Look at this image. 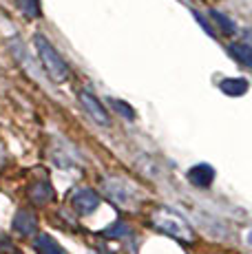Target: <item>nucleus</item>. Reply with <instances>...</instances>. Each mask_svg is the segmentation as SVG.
Here are the masks:
<instances>
[{
	"instance_id": "7",
	"label": "nucleus",
	"mask_w": 252,
	"mask_h": 254,
	"mask_svg": "<svg viewBox=\"0 0 252 254\" xmlns=\"http://www.w3.org/2000/svg\"><path fill=\"white\" fill-rule=\"evenodd\" d=\"M36 228H38L36 217L29 210H18L16 217H13V230L18 234H22V237H29V234L36 232Z\"/></svg>"
},
{
	"instance_id": "13",
	"label": "nucleus",
	"mask_w": 252,
	"mask_h": 254,
	"mask_svg": "<svg viewBox=\"0 0 252 254\" xmlns=\"http://www.w3.org/2000/svg\"><path fill=\"white\" fill-rule=\"evenodd\" d=\"M18 9L22 11V16L27 18H40L42 16V7H40V0H16Z\"/></svg>"
},
{
	"instance_id": "16",
	"label": "nucleus",
	"mask_w": 252,
	"mask_h": 254,
	"mask_svg": "<svg viewBox=\"0 0 252 254\" xmlns=\"http://www.w3.org/2000/svg\"><path fill=\"white\" fill-rule=\"evenodd\" d=\"M4 162V148H2V144H0V166H2Z\"/></svg>"
},
{
	"instance_id": "15",
	"label": "nucleus",
	"mask_w": 252,
	"mask_h": 254,
	"mask_svg": "<svg viewBox=\"0 0 252 254\" xmlns=\"http://www.w3.org/2000/svg\"><path fill=\"white\" fill-rule=\"evenodd\" d=\"M111 102V106H113L115 111H118L122 117H126V120H135V111L130 109V106H126L122 100H109Z\"/></svg>"
},
{
	"instance_id": "8",
	"label": "nucleus",
	"mask_w": 252,
	"mask_h": 254,
	"mask_svg": "<svg viewBox=\"0 0 252 254\" xmlns=\"http://www.w3.org/2000/svg\"><path fill=\"white\" fill-rule=\"evenodd\" d=\"M29 199H31L36 206H47L53 199V188L49 182H38L29 188Z\"/></svg>"
},
{
	"instance_id": "4",
	"label": "nucleus",
	"mask_w": 252,
	"mask_h": 254,
	"mask_svg": "<svg viewBox=\"0 0 252 254\" xmlns=\"http://www.w3.org/2000/svg\"><path fill=\"white\" fill-rule=\"evenodd\" d=\"M77 97H80V104H82V109L86 111V115L91 117V120L95 122L98 126H111V115L106 113V109H104V104L98 100V97L93 95V93H89V91H80L77 93Z\"/></svg>"
},
{
	"instance_id": "12",
	"label": "nucleus",
	"mask_w": 252,
	"mask_h": 254,
	"mask_svg": "<svg viewBox=\"0 0 252 254\" xmlns=\"http://www.w3.org/2000/svg\"><path fill=\"white\" fill-rule=\"evenodd\" d=\"M210 18L215 20V24L219 27V31L224 33V36H235L237 33V24L230 20V18L226 16V13H221V11H217V9H212L210 11Z\"/></svg>"
},
{
	"instance_id": "9",
	"label": "nucleus",
	"mask_w": 252,
	"mask_h": 254,
	"mask_svg": "<svg viewBox=\"0 0 252 254\" xmlns=\"http://www.w3.org/2000/svg\"><path fill=\"white\" fill-rule=\"evenodd\" d=\"M33 248H36L38 254H66L64 248H62L53 237H49V234H40V237H36Z\"/></svg>"
},
{
	"instance_id": "1",
	"label": "nucleus",
	"mask_w": 252,
	"mask_h": 254,
	"mask_svg": "<svg viewBox=\"0 0 252 254\" xmlns=\"http://www.w3.org/2000/svg\"><path fill=\"white\" fill-rule=\"evenodd\" d=\"M151 223L155 230L168 234V237H175L179 241H186V243L195 241V230H192V226L182 214L171 208H157L151 214Z\"/></svg>"
},
{
	"instance_id": "3",
	"label": "nucleus",
	"mask_w": 252,
	"mask_h": 254,
	"mask_svg": "<svg viewBox=\"0 0 252 254\" xmlns=\"http://www.w3.org/2000/svg\"><path fill=\"white\" fill-rule=\"evenodd\" d=\"M104 192L111 201L122 208H133L139 199L135 186L124 182V179H104Z\"/></svg>"
},
{
	"instance_id": "5",
	"label": "nucleus",
	"mask_w": 252,
	"mask_h": 254,
	"mask_svg": "<svg viewBox=\"0 0 252 254\" xmlns=\"http://www.w3.org/2000/svg\"><path fill=\"white\" fill-rule=\"evenodd\" d=\"M71 206L77 214H91L100 208V194L91 188H77L71 197Z\"/></svg>"
},
{
	"instance_id": "6",
	"label": "nucleus",
	"mask_w": 252,
	"mask_h": 254,
	"mask_svg": "<svg viewBox=\"0 0 252 254\" xmlns=\"http://www.w3.org/2000/svg\"><path fill=\"white\" fill-rule=\"evenodd\" d=\"M212 179H215V168L208 164H197L188 170V182L197 186V188H208L212 184Z\"/></svg>"
},
{
	"instance_id": "11",
	"label": "nucleus",
	"mask_w": 252,
	"mask_h": 254,
	"mask_svg": "<svg viewBox=\"0 0 252 254\" xmlns=\"http://www.w3.org/2000/svg\"><path fill=\"white\" fill-rule=\"evenodd\" d=\"M228 49H230V56L235 58L241 66L250 69V66H252V49L246 45V42H235V45H230Z\"/></svg>"
},
{
	"instance_id": "10",
	"label": "nucleus",
	"mask_w": 252,
	"mask_h": 254,
	"mask_svg": "<svg viewBox=\"0 0 252 254\" xmlns=\"http://www.w3.org/2000/svg\"><path fill=\"white\" fill-rule=\"evenodd\" d=\"M219 89L226 93V95H232V97H239L244 93H248V80L244 77H226V80L219 82Z\"/></svg>"
},
{
	"instance_id": "14",
	"label": "nucleus",
	"mask_w": 252,
	"mask_h": 254,
	"mask_svg": "<svg viewBox=\"0 0 252 254\" xmlns=\"http://www.w3.org/2000/svg\"><path fill=\"white\" fill-rule=\"evenodd\" d=\"M102 234H104V237H109V239H122V237L128 234V226H126L124 221H115V223H111L109 228H104Z\"/></svg>"
},
{
	"instance_id": "2",
	"label": "nucleus",
	"mask_w": 252,
	"mask_h": 254,
	"mask_svg": "<svg viewBox=\"0 0 252 254\" xmlns=\"http://www.w3.org/2000/svg\"><path fill=\"white\" fill-rule=\"evenodd\" d=\"M33 47H36V53H38V58H40L42 69L47 71V75H49L53 82L62 84V82L69 80V66H66L64 58L53 49V45L45 36H40V33L33 36Z\"/></svg>"
}]
</instances>
